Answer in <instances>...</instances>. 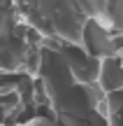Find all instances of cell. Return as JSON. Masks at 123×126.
Listing matches in <instances>:
<instances>
[{
	"instance_id": "obj_1",
	"label": "cell",
	"mask_w": 123,
	"mask_h": 126,
	"mask_svg": "<svg viewBox=\"0 0 123 126\" xmlns=\"http://www.w3.org/2000/svg\"><path fill=\"white\" fill-rule=\"evenodd\" d=\"M67 42L42 40L37 77L46 100V117L28 126H109L107 122V94L98 82L84 84L70 68Z\"/></svg>"
},
{
	"instance_id": "obj_2",
	"label": "cell",
	"mask_w": 123,
	"mask_h": 126,
	"mask_svg": "<svg viewBox=\"0 0 123 126\" xmlns=\"http://www.w3.org/2000/svg\"><path fill=\"white\" fill-rule=\"evenodd\" d=\"M42 37L23 23L14 0H0V72L35 75L40 68Z\"/></svg>"
},
{
	"instance_id": "obj_3",
	"label": "cell",
	"mask_w": 123,
	"mask_h": 126,
	"mask_svg": "<svg viewBox=\"0 0 123 126\" xmlns=\"http://www.w3.org/2000/svg\"><path fill=\"white\" fill-rule=\"evenodd\" d=\"M98 84L102 86L105 94L123 89V54L100 61V79H98Z\"/></svg>"
}]
</instances>
